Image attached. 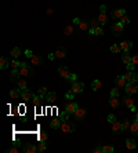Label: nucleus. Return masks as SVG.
Listing matches in <instances>:
<instances>
[{
	"label": "nucleus",
	"instance_id": "obj_50",
	"mask_svg": "<svg viewBox=\"0 0 138 153\" xmlns=\"http://www.w3.org/2000/svg\"><path fill=\"white\" fill-rule=\"evenodd\" d=\"M115 120H116V116L115 115H112V113H111V115H108V122L111 123V124L115 122Z\"/></svg>",
	"mask_w": 138,
	"mask_h": 153
},
{
	"label": "nucleus",
	"instance_id": "obj_24",
	"mask_svg": "<svg viewBox=\"0 0 138 153\" xmlns=\"http://www.w3.org/2000/svg\"><path fill=\"white\" fill-rule=\"evenodd\" d=\"M72 33H75V26L73 25H68V26L64 28V35L65 36H70Z\"/></svg>",
	"mask_w": 138,
	"mask_h": 153
},
{
	"label": "nucleus",
	"instance_id": "obj_59",
	"mask_svg": "<svg viewBox=\"0 0 138 153\" xmlns=\"http://www.w3.org/2000/svg\"><path fill=\"white\" fill-rule=\"evenodd\" d=\"M134 122H137V123H138V115H135V119H134Z\"/></svg>",
	"mask_w": 138,
	"mask_h": 153
},
{
	"label": "nucleus",
	"instance_id": "obj_10",
	"mask_svg": "<svg viewBox=\"0 0 138 153\" xmlns=\"http://www.w3.org/2000/svg\"><path fill=\"white\" fill-rule=\"evenodd\" d=\"M79 105H77V102H68L66 105H65V110L68 112V113H75V110H76Z\"/></svg>",
	"mask_w": 138,
	"mask_h": 153
},
{
	"label": "nucleus",
	"instance_id": "obj_1",
	"mask_svg": "<svg viewBox=\"0 0 138 153\" xmlns=\"http://www.w3.org/2000/svg\"><path fill=\"white\" fill-rule=\"evenodd\" d=\"M60 128H61L62 132L70 134V132H75V131H76V126H75V123L69 122V120H64Z\"/></svg>",
	"mask_w": 138,
	"mask_h": 153
},
{
	"label": "nucleus",
	"instance_id": "obj_9",
	"mask_svg": "<svg viewBox=\"0 0 138 153\" xmlns=\"http://www.w3.org/2000/svg\"><path fill=\"white\" fill-rule=\"evenodd\" d=\"M112 131H113L115 134H120V132L123 131L122 122H117V120H115V122L112 123Z\"/></svg>",
	"mask_w": 138,
	"mask_h": 153
},
{
	"label": "nucleus",
	"instance_id": "obj_37",
	"mask_svg": "<svg viewBox=\"0 0 138 153\" xmlns=\"http://www.w3.org/2000/svg\"><path fill=\"white\" fill-rule=\"evenodd\" d=\"M102 150H104V153H113L115 152V148L111 145H105L102 146Z\"/></svg>",
	"mask_w": 138,
	"mask_h": 153
},
{
	"label": "nucleus",
	"instance_id": "obj_5",
	"mask_svg": "<svg viewBox=\"0 0 138 153\" xmlns=\"http://www.w3.org/2000/svg\"><path fill=\"white\" fill-rule=\"evenodd\" d=\"M73 115H75V119H76V120H84L86 115H87V110H86V109H82V108H77Z\"/></svg>",
	"mask_w": 138,
	"mask_h": 153
},
{
	"label": "nucleus",
	"instance_id": "obj_40",
	"mask_svg": "<svg viewBox=\"0 0 138 153\" xmlns=\"http://www.w3.org/2000/svg\"><path fill=\"white\" fill-rule=\"evenodd\" d=\"M123 124V131H127V130H130V127H131V123L130 120H124V122H122Z\"/></svg>",
	"mask_w": 138,
	"mask_h": 153
},
{
	"label": "nucleus",
	"instance_id": "obj_56",
	"mask_svg": "<svg viewBox=\"0 0 138 153\" xmlns=\"http://www.w3.org/2000/svg\"><path fill=\"white\" fill-rule=\"evenodd\" d=\"M80 21H82V19H79V18H73V23H75V25H79Z\"/></svg>",
	"mask_w": 138,
	"mask_h": 153
},
{
	"label": "nucleus",
	"instance_id": "obj_11",
	"mask_svg": "<svg viewBox=\"0 0 138 153\" xmlns=\"http://www.w3.org/2000/svg\"><path fill=\"white\" fill-rule=\"evenodd\" d=\"M58 73H60V76L64 77V79H69L70 76V72H69V69L66 66H60L58 68Z\"/></svg>",
	"mask_w": 138,
	"mask_h": 153
},
{
	"label": "nucleus",
	"instance_id": "obj_12",
	"mask_svg": "<svg viewBox=\"0 0 138 153\" xmlns=\"http://www.w3.org/2000/svg\"><path fill=\"white\" fill-rule=\"evenodd\" d=\"M115 83H116V86L119 87V88H123V87H126V84H127V80L124 79V76H117L115 79Z\"/></svg>",
	"mask_w": 138,
	"mask_h": 153
},
{
	"label": "nucleus",
	"instance_id": "obj_31",
	"mask_svg": "<svg viewBox=\"0 0 138 153\" xmlns=\"http://www.w3.org/2000/svg\"><path fill=\"white\" fill-rule=\"evenodd\" d=\"M25 63H26V62H18V61H15V59H14V61L10 62V66H11L13 69H19L21 66H23Z\"/></svg>",
	"mask_w": 138,
	"mask_h": 153
},
{
	"label": "nucleus",
	"instance_id": "obj_45",
	"mask_svg": "<svg viewBox=\"0 0 138 153\" xmlns=\"http://www.w3.org/2000/svg\"><path fill=\"white\" fill-rule=\"evenodd\" d=\"M38 92H39V95H42V97L47 95V87H44V86H43V87H40Z\"/></svg>",
	"mask_w": 138,
	"mask_h": 153
},
{
	"label": "nucleus",
	"instance_id": "obj_14",
	"mask_svg": "<svg viewBox=\"0 0 138 153\" xmlns=\"http://www.w3.org/2000/svg\"><path fill=\"white\" fill-rule=\"evenodd\" d=\"M23 150H25L26 153H36V152H39L38 146L33 145V144H26V145L23 146Z\"/></svg>",
	"mask_w": 138,
	"mask_h": 153
},
{
	"label": "nucleus",
	"instance_id": "obj_18",
	"mask_svg": "<svg viewBox=\"0 0 138 153\" xmlns=\"http://www.w3.org/2000/svg\"><path fill=\"white\" fill-rule=\"evenodd\" d=\"M10 62L11 61H8L7 57H1V58H0V69H3V70L7 69L8 66H10Z\"/></svg>",
	"mask_w": 138,
	"mask_h": 153
},
{
	"label": "nucleus",
	"instance_id": "obj_32",
	"mask_svg": "<svg viewBox=\"0 0 138 153\" xmlns=\"http://www.w3.org/2000/svg\"><path fill=\"white\" fill-rule=\"evenodd\" d=\"M17 84H18V88H19L21 91H25V90H28V88H26V80H23V79L18 80V82H17Z\"/></svg>",
	"mask_w": 138,
	"mask_h": 153
},
{
	"label": "nucleus",
	"instance_id": "obj_3",
	"mask_svg": "<svg viewBox=\"0 0 138 153\" xmlns=\"http://www.w3.org/2000/svg\"><path fill=\"white\" fill-rule=\"evenodd\" d=\"M124 90H126V92H127L129 95L135 94V92L138 91L137 82H127V84H126V87H124Z\"/></svg>",
	"mask_w": 138,
	"mask_h": 153
},
{
	"label": "nucleus",
	"instance_id": "obj_51",
	"mask_svg": "<svg viewBox=\"0 0 138 153\" xmlns=\"http://www.w3.org/2000/svg\"><path fill=\"white\" fill-rule=\"evenodd\" d=\"M92 152H94V153H104V150H102V146H97V148H94V149H92Z\"/></svg>",
	"mask_w": 138,
	"mask_h": 153
},
{
	"label": "nucleus",
	"instance_id": "obj_28",
	"mask_svg": "<svg viewBox=\"0 0 138 153\" xmlns=\"http://www.w3.org/2000/svg\"><path fill=\"white\" fill-rule=\"evenodd\" d=\"M61 124H62V122L60 119H53L51 123H50V127H51V128H60Z\"/></svg>",
	"mask_w": 138,
	"mask_h": 153
},
{
	"label": "nucleus",
	"instance_id": "obj_2",
	"mask_svg": "<svg viewBox=\"0 0 138 153\" xmlns=\"http://www.w3.org/2000/svg\"><path fill=\"white\" fill-rule=\"evenodd\" d=\"M18 70H19V76H22V77H28V76H32V75H33V69H32L28 63H25V65L21 66Z\"/></svg>",
	"mask_w": 138,
	"mask_h": 153
},
{
	"label": "nucleus",
	"instance_id": "obj_29",
	"mask_svg": "<svg viewBox=\"0 0 138 153\" xmlns=\"http://www.w3.org/2000/svg\"><path fill=\"white\" fill-rule=\"evenodd\" d=\"M101 87H102V83H101V80H94L91 83V88H92V91H97V90H100Z\"/></svg>",
	"mask_w": 138,
	"mask_h": 153
},
{
	"label": "nucleus",
	"instance_id": "obj_39",
	"mask_svg": "<svg viewBox=\"0 0 138 153\" xmlns=\"http://www.w3.org/2000/svg\"><path fill=\"white\" fill-rule=\"evenodd\" d=\"M111 51H112V53H120V51H122L120 44H112V46H111Z\"/></svg>",
	"mask_w": 138,
	"mask_h": 153
},
{
	"label": "nucleus",
	"instance_id": "obj_52",
	"mask_svg": "<svg viewBox=\"0 0 138 153\" xmlns=\"http://www.w3.org/2000/svg\"><path fill=\"white\" fill-rule=\"evenodd\" d=\"M8 153H18V148H17V145H14L13 148H10V149H8Z\"/></svg>",
	"mask_w": 138,
	"mask_h": 153
},
{
	"label": "nucleus",
	"instance_id": "obj_21",
	"mask_svg": "<svg viewBox=\"0 0 138 153\" xmlns=\"http://www.w3.org/2000/svg\"><path fill=\"white\" fill-rule=\"evenodd\" d=\"M31 63L38 66V65H42V63H43V59H42V57H39V55H32Z\"/></svg>",
	"mask_w": 138,
	"mask_h": 153
},
{
	"label": "nucleus",
	"instance_id": "obj_20",
	"mask_svg": "<svg viewBox=\"0 0 138 153\" xmlns=\"http://www.w3.org/2000/svg\"><path fill=\"white\" fill-rule=\"evenodd\" d=\"M126 148H127V149H130V150L135 149V148H137V142H135V139L129 138V139L126 141Z\"/></svg>",
	"mask_w": 138,
	"mask_h": 153
},
{
	"label": "nucleus",
	"instance_id": "obj_49",
	"mask_svg": "<svg viewBox=\"0 0 138 153\" xmlns=\"http://www.w3.org/2000/svg\"><path fill=\"white\" fill-rule=\"evenodd\" d=\"M131 62H133L135 66H138V54H135V55L131 57Z\"/></svg>",
	"mask_w": 138,
	"mask_h": 153
},
{
	"label": "nucleus",
	"instance_id": "obj_41",
	"mask_svg": "<svg viewBox=\"0 0 138 153\" xmlns=\"http://www.w3.org/2000/svg\"><path fill=\"white\" fill-rule=\"evenodd\" d=\"M119 21H120V22H122L123 25H124V23H130V17L127 15V14H124V15H123L122 18L119 19Z\"/></svg>",
	"mask_w": 138,
	"mask_h": 153
},
{
	"label": "nucleus",
	"instance_id": "obj_60",
	"mask_svg": "<svg viewBox=\"0 0 138 153\" xmlns=\"http://www.w3.org/2000/svg\"><path fill=\"white\" fill-rule=\"evenodd\" d=\"M135 79H137V82H138V72L135 73Z\"/></svg>",
	"mask_w": 138,
	"mask_h": 153
},
{
	"label": "nucleus",
	"instance_id": "obj_33",
	"mask_svg": "<svg viewBox=\"0 0 138 153\" xmlns=\"http://www.w3.org/2000/svg\"><path fill=\"white\" fill-rule=\"evenodd\" d=\"M18 76H19V70H18V69H13V70H11V73H10V80H11V82H14Z\"/></svg>",
	"mask_w": 138,
	"mask_h": 153
},
{
	"label": "nucleus",
	"instance_id": "obj_58",
	"mask_svg": "<svg viewBox=\"0 0 138 153\" xmlns=\"http://www.w3.org/2000/svg\"><path fill=\"white\" fill-rule=\"evenodd\" d=\"M105 10H107V7L102 4V6H101V13H105Z\"/></svg>",
	"mask_w": 138,
	"mask_h": 153
},
{
	"label": "nucleus",
	"instance_id": "obj_44",
	"mask_svg": "<svg viewBox=\"0 0 138 153\" xmlns=\"http://www.w3.org/2000/svg\"><path fill=\"white\" fill-rule=\"evenodd\" d=\"M47 138H48V135H47V132H44V131H42V132L39 134V141H47Z\"/></svg>",
	"mask_w": 138,
	"mask_h": 153
},
{
	"label": "nucleus",
	"instance_id": "obj_46",
	"mask_svg": "<svg viewBox=\"0 0 138 153\" xmlns=\"http://www.w3.org/2000/svg\"><path fill=\"white\" fill-rule=\"evenodd\" d=\"M94 35H97V36H102V35H104V29H102V26H98L97 29H94Z\"/></svg>",
	"mask_w": 138,
	"mask_h": 153
},
{
	"label": "nucleus",
	"instance_id": "obj_19",
	"mask_svg": "<svg viewBox=\"0 0 138 153\" xmlns=\"http://www.w3.org/2000/svg\"><path fill=\"white\" fill-rule=\"evenodd\" d=\"M109 105L116 109V108L120 106V101H119V97H111V100H109Z\"/></svg>",
	"mask_w": 138,
	"mask_h": 153
},
{
	"label": "nucleus",
	"instance_id": "obj_34",
	"mask_svg": "<svg viewBox=\"0 0 138 153\" xmlns=\"http://www.w3.org/2000/svg\"><path fill=\"white\" fill-rule=\"evenodd\" d=\"M124 105L127 108H133L134 106V100H133L131 97H126V98H124Z\"/></svg>",
	"mask_w": 138,
	"mask_h": 153
},
{
	"label": "nucleus",
	"instance_id": "obj_27",
	"mask_svg": "<svg viewBox=\"0 0 138 153\" xmlns=\"http://www.w3.org/2000/svg\"><path fill=\"white\" fill-rule=\"evenodd\" d=\"M79 28H80V31L88 32V29H90V22H86V21H80V23H79Z\"/></svg>",
	"mask_w": 138,
	"mask_h": 153
},
{
	"label": "nucleus",
	"instance_id": "obj_4",
	"mask_svg": "<svg viewBox=\"0 0 138 153\" xmlns=\"http://www.w3.org/2000/svg\"><path fill=\"white\" fill-rule=\"evenodd\" d=\"M83 90H84V84H83V83H79V82L72 83L70 91L73 92V94H80V92H83Z\"/></svg>",
	"mask_w": 138,
	"mask_h": 153
},
{
	"label": "nucleus",
	"instance_id": "obj_8",
	"mask_svg": "<svg viewBox=\"0 0 138 153\" xmlns=\"http://www.w3.org/2000/svg\"><path fill=\"white\" fill-rule=\"evenodd\" d=\"M33 97H35V94L32 91H29V90H25V91H22V94H21V100H23L25 102H29V101L33 100Z\"/></svg>",
	"mask_w": 138,
	"mask_h": 153
},
{
	"label": "nucleus",
	"instance_id": "obj_55",
	"mask_svg": "<svg viewBox=\"0 0 138 153\" xmlns=\"http://www.w3.org/2000/svg\"><path fill=\"white\" fill-rule=\"evenodd\" d=\"M55 58H57V57H55V54H48V59H51V61H53V59H55Z\"/></svg>",
	"mask_w": 138,
	"mask_h": 153
},
{
	"label": "nucleus",
	"instance_id": "obj_25",
	"mask_svg": "<svg viewBox=\"0 0 138 153\" xmlns=\"http://www.w3.org/2000/svg\"><path fill=\"white\" fill-rule=\"evenodd\" d=\"M22 54V50L19 48V47H14L13 50H11V53H10V55L13 57V58H18L19 55Z\"/></svg>",
	"mask_w": 138,
	"mask_h": 153
},
{
	"label": "nucleus",
	"instance_id": "obj_23",
	"mask_svg": "<svg viewBox=\"0 0 138 153\" xmlns=\"http://www.w3.org/2000/svg\"><path fill=\"white\" fill-rule=\"evenodd\" d=\"M21 94H22V91H21L19 88H15V90H11V91H10V97H11L13 100H18V98L21 97Z\"/></svg>",
	"mask_w": 138,
	"mask_h": 153
},
{
	"label": "nucleus",
	"instance_id": "obj_13",
	"mask_svg": "<svg viewBox=\"0 0 138 153\" xmlns=\"http://www.w3.org/2000/svg\"><path fill=\"white\" fill-rule=\"evenodd\" d=\"M120 48H122L123 53H129L131 48H133V43H131V41H127V40H126V41H122V43H120Z\"/></svg>",
	"mask_w": 138,
	"mask_h": 153
},
{
	"label": "nucleus",
	"instance_id": "obj_15",
	"mask_svg": "<svg viewBox=\"0 0 138 153\" xmlns=\"http://www.w3.org/2000/svg\"><path fill=\"white\" fill-rule=\"evenodd\" d=\"M98 26H101V23L98 19H92L90 21V29H88V33L90 35H94V29H97Z\"/></svg>",
	"mask_w": 138,
	"mask_h": 153
},
{
	"label": "nucleus",
	"instance_id": "obj_35",
	"mask_svg": "<svg viewBox=\"0 0 138 153\" xmlns=\"http://www.w3.org/2000/svg\"><path fill=\"white\" fill-rule=\"evenodd\" d=\"M130 131L133 132V134H134V135H138V123L137 122H133V123H131Z\"/></svg>",
	"mask_w": 138,
	"mask_h": 153
},
{
	"label": "nucleus",
	"instance_id": "obj_57",
	"mask_svg": "<svg viewBox=\"0 0 138 153\" xmlns=\"http://www.w3.org/2000/svg\"><path fill=\"white\" fill-rule=\"evenodd\" d=\"M53 13H54V10H53V8H48V10H47V15H51Z\"/></svg>",
	"mask_w": 138,
	"mask_h": 153
},
{
	"label": "nucleus",
	"instance_id": "obj_38",
	"mask_svg": "<svg viewBox=\"0 0 138 153\" xmlns=\"http://www.w3.org/2000/svg\"><path fill=\"white\" fill-rule=\"evenodd\" d=\"M122 61L124 62L126 65H127V63H130V62H131V57L129 55V53H124V54H123V55H122Z\"/></svg>",
	"mask_w": 138,
	"mask_h": 153
},
{
	"label": "nucleus",
	"instance_id": "obj_54",
	"mask_svg": "<svg viewBox=\"0 0 138 153\" xmlns=\"http://www.w3.org/2000/svg\"><path fill=\"white\" fill-rule=\"evenodd\" d=\"M32 55H33V54H32L31 50H26V51H25V57H28V58H32Z\"/></svg>",
	"mask_w": 138,
	"mask_h": 153
},
{
	"label": "nucleus",
	"instance_id": "obj_30",
	"mask_svg": "<svg viewBox=\"0 0 138 153\" xmlns=\"http://www.w3.org/2000/svg\"><path fill=\"white\" fill-rule=\"evenodd\" d=\"M97 19L100 21L101 26H102V25H105V23L108 22V17H107V14H105V13H100V15H98V18H97Z\"/></svg>",
	"mask_w": 138,
	"mask_h": 153
},
{
	"label": "nucleus",
	"instance_id": "obj_22",
	"mask_svg": "<svg viewBox=\"0 0 138 153\" xmlns=\"http://www.w3.org/2000/svg\"><path fill=\"white\" fill-rule=\"evenodd\" d=\"M43 100H44V97H42V95H35L33 100H32V104H33L35 106H40L42 102H43Z\"/></svg>",
	"mask_w": 138,
	"mask_h": 153
},
{
	"label": "nucleus",
	"instance_id": "obj_36",
	"mask_svg": "<svg viewBox=\"0 0 138 153\" xmlns=\"http://www.w3.org/2000/svg\"><path fill=\"white\" fill-rule=\"evenodd\" d=\"M46 141H39V144H38V149H39V152H44L46 150Z\"/></svg>",
	"mask_w": 138,
	"mask_h": 153
},
{
	"label": "nucleus",
	"instance_id": "obj_48",
	"mask_svg": "<svg viewBox=\"0 0 138 153\" xmlns=\"http://www.w3.org/2000/svg\"><path fill=\"white\" fill-rule=\"evenodd\" d=\"M68 80H69V82H72V83L77 82V75H76V73H70V76H69Z\"/></svg>",
	"mask_w": 138,
	"mask_h": 153
},
{
	"label": "nucleus",
	"instance_id": "obj_6",
	"mask_svg": "<svg viewBox=\"0 0 138 153\" xmlns=\"http://www.w3.org/2000/svg\"><path fill=\"white\" fill-rule=\"evenodd\" d=\"M124 14H126V10H124V8H116V10H113V11L111 13V17H112L113 19H120Z\"/></svg>",
	"mask_w": 138,
	"mask_h": 153
},
{
	"label": "nucleus",
	"instance_id": "obj_43",
	"mask_svg": "<svg viewBox=\"0 0 138 153\" xmlns=\"http://www.w3.org/2000/svg\"><path fill=\"white\" fill-rule=\"evenodd\" d=\"M120 95V92H119V87H116V88H112L111 90V97H119Z\"/></svg>",
	"mask_w": 138,
	"mask_h": 153
},
{
	"label": "nucleus",
	"instance_id": "obj_47",
	"mask_svg": "<svg viewBox=\"0 0 138 153\" xmlns=\"http://www.w3.org/2000/svg\"><path fill=\"white\" fill-rule=\"evenodd\" d=\"M65 98H66V100H75V94L69 90V91L65 94Z\"/></svg>",
	"mask_w": 138,
	"mask_h": 153
},
{
	"label": "nucleus",
	"instance_id": "obj_7",
	"mask_svg": "<svg viewBox=\"0 0 138 153\" xmlns=\"http://www.w3.org/2000/svg\"><path fill=\"white\" fill-rule=\"evenodd\" d=\"M112 32H113V35L115 36H120L123 32V23L119 21V22H116L112 25Z\"/></svg>",
	"mask_w": 138,
	"mask_h": 153
},
{
	"label": "nucleus",
	"instance_id": "obj_17",
	"mask_svg": "<svg viewBox=\"0 0 138 153\" xmlns=\"http://www.w3.org/2000/svg\"><path fill=\"white\" fill-rule=\"evenodd\" d=\"M123 76H124V79H126L127 82H137L134 70H127V73H126V75H123Z\"/></svg>",
	"mask_w": 138,
	"mask_h": 153
},
{
	"label": "nucleus",
	"instance_id": "obj_53",
	"mask_svg": "<svg viewBox=\"0 0 138 153\" xmlns=\"http://www.w3.org/2000/svg\"><path fill=\"white\" fill-rule=\"evenodd\" d=\"M126 68H127V70H134L135 65H134L133 62H130V63H127V65H126Z\"/></svg>",
	"mask_w": 138,
	"mask_h": 153
},
{
	"label": "nucleus",
	"instance_id": "obj_16",
	"mask_svg": "<svg viewBox=\"0 0 138 153\" xmlns=\"http://www.w3.org/2000/svg\"><path fill=\"white\" fill-rule=\"evenodd\" d=\"M55 57L57 58H60V59H62V58H65V55H66V50L64 48V47H58L57 50H55Z\"/></svg>",
	"mask_w": 138,
	"mask_h": 153
},
{
	"label": "nucleus",
	"instance_id": "obj_26",
	"mask_svg": "<svg viewBox=\"0 0 138 153\" xmlns=\"http://www.w3.org/2000/svg\"><path fill=\"white\" fill-rule=\"evenodd\" d=\"M46 100H47V102H55L57 101V92H47V95H46Z\"/></svg>",
	"mask_w": 138,
	"mask_h": 153
},
{
	"label": "nucleus",
	"instance_id": "obj_42",
	"mask_svg": "<svg viewBox=\"0 0 138 153\" xmlns=\"http://www.w3.org/2000/svg\"><path fill=\"white\" fill-rule=\"evenodd\" d=\"M69 115H70V113H68V112H66L65 109H64L61 113H60V116H61L62 120H68V119H69Z\"/></svg>",
	"mask_w": 138,
	"mask_h": 153
}]
</instances>
